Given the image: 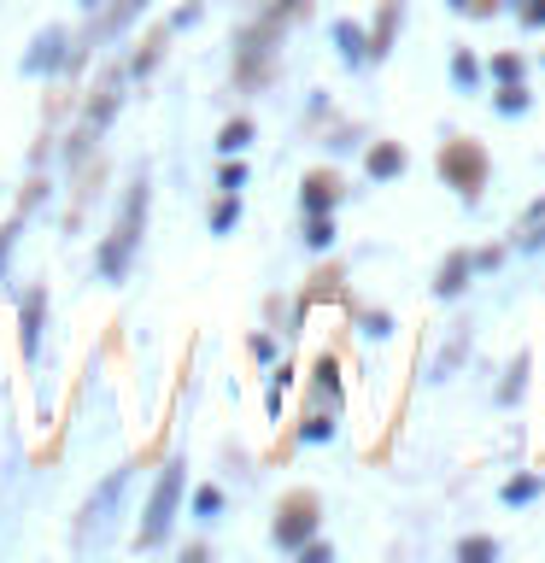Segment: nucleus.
I'll return each instance as SVG.
<instances>
[{
  "label": "nucleus",
  "mask_w": 545,
  "mask_h": 563,
  "mask_svg": "<svg viewBox=\"0 0 545 563\" xmlns=\"http://www.w3.org/2000/svg\"><path fill=\"white\" fill-rule=\"evenodd\" d=\"M35 341H42V294L24 299V352H35Z\"/></svg>",
  "instance_id": "nucleus-9"
},
{
  "label": "nucleus",
  "mask_w": 545,
  "mask_h": 563,
  "mask_svg": "<svg viewBox=\"0 0 545 563\" xmlns=\"http://www.w3.org/2000/svg\"><path fill=\"white\" fill-rule=\"evenodd\" d=\"M469 271H475V258H469V253H452L434 288H440V294H457V288H464V276H469Z\"/></svg>",
  "instance_id": "nucleus-6"
},
{
  "label": "nucleus",
  "mask_w": 545,
  "mask_h": 563,
  "mask_svg": "<svg viewBox=\"0 0 545 563\" xmlns=\"http://www.w3.org/2000/svg\"><path fill=\"white\" fill-rule=\"evenodd\" d=\"M334 200H341V183H334L329 170H311L305 176V211H329Z\"/></svg>",
  "instance_id": "nucleus-5"
},
{
  "label": "nucleus",
  "mask_w": 545,
  "mask_h": 563,
  "mask_svg": "<svg viewBox=\"0 0 545 563\" xmlns=\"http://www.w3.org/2000/svg\"><path fill=\"white\" fill-rule=\"evenodd\" d=\"M141 7H147V0H118V7L105 12V30H123V24H130V18H135Z\"/></svg>",
  "instance_id": "nucleus-14"
},
{
  "label": "nucleus",
  "mask_w": 545,
  "mask_h": 563,
  "mask_svg": "<svg viewBox=\"0 0 545 563\" xmlns=\"http://www.w3.org/2000/svg\"><path fill=\"white\" fill-rule=\"evenodd\" d=\"M12 235H18V223H7V229H0V264H7V253H12Z\"/></svg>",
  "instance_id": "nucleus-23"
},
{
  "label": "nucleus",
  "mask_w": 545,
  "mask_h": 563,
  "mask_svg": "<svg viewBox=\"0 0 545 563\" xmlns=\"http://www.w3.org/2000/svg\"><path fill=\"white\" fill-rule=\"evenodd\" d=\"M235 218H241V206H235V194H229V200H223L218 211H211V229L223 235V229H235Z\"/></svg>",
  "instance_id": "nucleus-17"
},
{
  "label": "nucleus",
  "mask_w": 545,
  "mask_h": 563,
  "mask_svg": "<svg viewBox=\"0 0 545 563\" xmlns=\"http://www.w3.org/2000/svg\"><path fill=\"white\" fill-rule=\"evenodd\" d=\"M334 42L346 47V59H364V53H369V47H364V35L352 30V24H334Z\"/></svg>",
  "instance_id": "nucleus-11"
},
{
  "label": "nucleus",
  "mask_w": 545,
  "mask_h": 563,
  "mask_svg": "<svg viewBox=\"0 0 545 563\" xmlns=\"http://www.w3.org/2000/svg\"><path fill=\"white\" fill-rule=\"evenodd\" d=\"M311 528H316V499L311 493H293V499L281 505V517H276V545L281 552H299V545L311 540Z\"/></svg>",
  "instance_id": "nucleus-4"
},
{
  "label": "nucleus",
  "mask_w": 545,
  "mask_h": 563,
  "mask_svg": "<svg viewBox=\"0 0 545 563\" xmlns=\"http://www.w3.org/2000/svg\"><path fill=\"white\" fill-rule=\"evenodd\" d=\"M241 183H246V170H241V165H223V188H229V194H235Z\"/></svg>",
  "instance_id": "nucleus-22"
},
{
  "label": "nucleus",
  "mask_w": 545,
  "mask_h": 563,
  "mask_svg": "<svg viewBox=\"0 0 545 563\" xmlns=\"http://www.w3.org/2000/svg\"><path fill=\"white\" fill-rule=\"evenodd\" d=\"M141 223H147V183L130 188V200H123L118 223H112V241L100 246V271H105V276H123V271H130V253H135V241H141Z\"/></svg>",
  "instance_id": "nucleus-1"
},
{
  "label": "nucleus",
  "mask_w": 545,
  "mask_h": 563,
  "mask_svg": "<svg viewBox=\"0 0 545 563\" xmlns=\"http://www.w3.org/2000/svg\"><path fill=\"white\" fill-rule=\"evenodd\" d=\"M218 487H200V493H193V510H200V517H218Z\"/></svg>",
  "instance_id": "nucleus-19"
},
{
  "label": "nucleus",
  "mask_w": 545,
  "mask_h": 563,
  "mask_svg": "<svg viewBox=\"0 0 545 563\" xmlns=\"http://www.w3.org/2000/svg\"><path fill=\"white\" fill-rule=\"evenodd\" d=\"M176 499H182V464H165V475H158L153 499H147V522H141V545H158L165 540V528L176 517Z\"/></svg>",
  "instance_id": "nucleus-3"
},
{
  "label": "nucleus",
  "mask_w": 545,
  "mask_h": 563,
  "mask_svg": "<svg viewBox=\"0 0 545 563\" xmlns=\"http://www.w3.org/2000/svg\"><path fill=\"white\" fill-rule=\"evenodd\" d=\"M452 77H457V82H475L481 70H475V59H469V53H457V59H452Z\"/></svg>",
  "instance_id": "nucleus-21"
},
{
  "label": "nucleus",
  "mask_w": 545,
  "mask_h": 563,
  "mask_svg": "<svg viewBox=\"0 0 545 563\" xmlns=\"http://www.w3.org/2000/svg\"><path fill=\"white\" fill-rule=\"evenodd\" d=\"M404 170V153L393 147V141H381L376 153H369V176H399Z\"/></svg>",
  "instance_id": "nucleus-7"
},
{
  "label": "nucleus",
  "mask_w": 545,
  "mask_h": 563,
  "mask_svg": "<svg viewBox=\"0 0 545 563\" xmlns=\"http://www.w3.org/2000/svg\"><path fill=\"white\" fill-rule=\"evenodd\" d=\"M522 24H534V30H545V0H522Z\"/></svg>",
  "instance_id": "nucleus-20"
},
{
  "label": "nucleus",
  "mask_w": 545,
  "mask_h": 563,
  "mask_svg": "<svg viewBox=\"0 0 545 563\" xmlns=\"http://www.w3.org/2000/svg\"><path fill=\"white\" fill-rule=\"evenodd\" d=\"M457 552H464V563H487L492 558V540H464Z\"/></svg>",
  "instance_id": "nucleus-18"
},
{
  "label": "nucleus",
  "mask_w": 545,
  "mask_h": 563,
  "mask_svg": "<svg viewBox=\"0 0 545 563\" xmlns=\"http://www.w3.org/2000/svg\"><path fill=\"white\" fill-rule=\"evenodd\" d=\"M334 241V223L323 218V211H311V229H305V246H329Z\"/></svg>",
  "instance_id": "nucleus-13"
},
{
  "label": "nucleus",
  "mask_w": 545,
  "mask_h": 563,
  "mask_svg": "<svg viewBox=\"0 0 545 563\" xmlns=\"http://www.w3.org/2000/svg\"><path fill=\"white\" fill-rule=\"evenodd\" d=\"M499 112L510 118V112H527V95H522V82H504L499 88Z\"/></svg>",
  "instance_id": "nucleus-12"
},
{
  "label": "nucleus",
  "mask_w": 545,
  "mask_h": 563,
  "mask_svg": "<svg viewBox=\"0 0 545 563\" xmlns=\"http://www.w3.org/2000/svg\"><path fill=\"white\" fill-rule=\"evenodd\" d=\"M440 176H446V183L457 188V194H481V183H487V153L475 147V141H446V147H440Z\"/></svg>",
  "instance_id": "nucleus-2"
},
{
  "label": "nucleus",
  "mask_w": 545,
  "mask_h": 563,
  "mask_svg": "<svg viewBox=\"0 0 545 563\" xmlns=\"http://www.w3.org/2000/svg\"><path fill=\"white\" fill-rule=\"evenodd\" d=\"M82 7H100V0H82Z\"/></svg>",
  "instance_id": "nucleus-25"
},
{
  "label": "nucleus",
  "mask_w": 545,
  "mask_h": 563,
  "mask_svg": "<svg viewBox=\"0 0 545 563\" xmlns=\"http://www.w3.org/2000/svg\"><path fill=\"white\" fill-rule=\"evenodd\" d=\"M534 493H540L534 475H522V482H504V505H522V499H534Z\"/></svg>",
  "instance_id": "nucleus-16"
},
{
  "label": "nucleus",
  "mask_w": 545,
  "mask_h": 563,
  "mask_svg": "<svg viewBox=\"0 0 545 563\" xmlns=\"http://www.w3.org/2000/svg\"><path fill=\"white\" fill-rule=\"evenodd\" d=\"M452 7H464V12H492V0H452Z\"/></svg>",
  "instance_id": "nucleus-24"
},
{
  "label": "nucleus",
  "mask_w": 545,
  "mask_h": 563,
  "mask_svg": "<svg viewBox=\"0 0 545 563\" xmlns=\"http://www.w3.org/2000/svg\"><path fill=\"white\" fill-rule=\"evenodd\" d=\"M393 24H399V0H387V7H381V30L369 35V53H376V59L387 53V42H393Z\"/></svg>",
  "instance_id": "nucleus-8"
},
{
  "label": "nucleus",
  "mask_w": 545,
  "mask_h": 563,
  "mask_svg": "<svg viewBox=\"0 0 545 563\" xmlns=\"http://www.w3.org/2000/svg\"><path fill=\"white\" fill-rule=\"evenodd\" d=\"M246 141H253V123H246V118H235V123H223V135H218V147H223V153H241V147H246Z\"/></svg>",
  "instance_id": "nucleus-10"
},
{
  "label": "nucleus",
  "mask_w": 545,
  "mask_h": 563,
  "mask_svg": "<svg viewBox=\"0 0 545 563\" xmlns=\"http://www.w3.org/2000/svg\"><path fill=\"white\" fill-rule=\"evenodd\" d=\"M492 77H499V82H522V59H516V53H499V59H492Z\"/></svg>",
  "instance_id": "nucleus-15"
}]
</instances>
